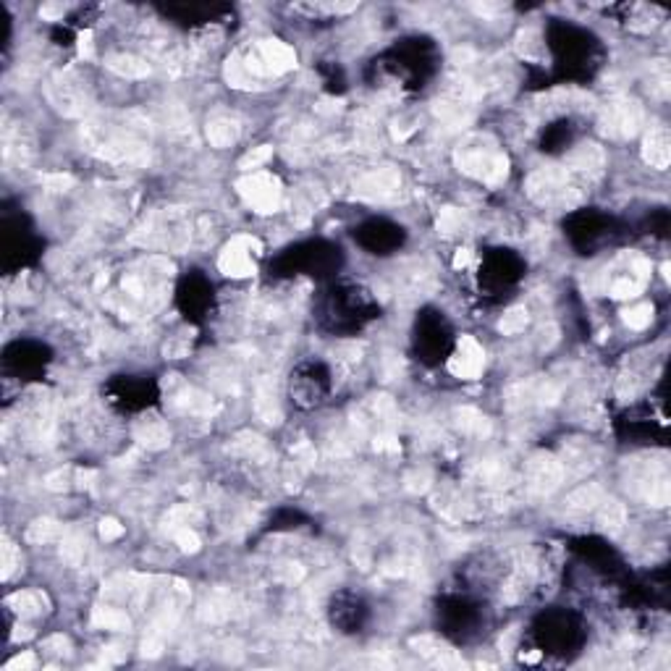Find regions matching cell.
<instances>
[{
  "label": "cell",
  "mask_w": 671,
  "mask_h": 671,
  "mask_svg": "<svg viewBox=\"0 0 671 671\" xmlns=\"http://www.w3.org/2000/svg\"><path fill=\"white\" fill-rule=\"evenodd\" d=\"M137 438L150 449H163L168 443V428L160 420H147L137 428Z\"/></svg>",
  "instance_id": "12"
},
{
  "label": "cell",
  "mask_w": 671,
  "mask_h": 671,
  "mask_svg": "<svg viewBox=\"0 0 671 671\" xmlns=\"http://www.w3.org/2000/svg\"><path fill=\"white\" fill-rule=\"evenodd\" d=\"M598 522H600V527H603V530H608V533H619V530L624 527V522H627L624 506L619 504V501H600Z\"/></svg>",
  "instance_id": "9"
},
{
  "label": "cell",
  "mask_w": 671,
  "mask_h": 671,
  "mask_svg": "<svg viewBox=\"0 0 671 671\" xmlns=\"http://www.w3.org/2000/svg\"><path fill=\"white\" fill-rule=\"evenodd\" d=\"M95 624L105 629H129V616L119 608H97L95 611Z\"/></svg>",
  "instance_id": "14"
},
{
  "label": "cell",
  "mask_w": 671,
  "mask_h": 671,
  "mask_svg": "<svg viewBox=\"0 0 671 671\" xmlns=\"http://www.w3.org/2000/svg\"><path fill=\"white\" fill-rule=\"evenodd\" d=\"M16 548L11 545V543H6L3 545V577H11V572H13V567H16Z\"/></svg>",
  "instance_id": "23"
},
{
  "label": "cell",
  "mask_w": 671,
  "mask_h": 671,
  "mask_svg": "<svg viewBox=\"0 0 671 671\" xmlns=\"http://www.w3.org/2000/svg\"><path fill=\"white\" fill-rule=\"evenodd\" d=\"M47 184H50V189H68L74 181H71V176L56 174V176H47Z\"/></svg>",
  "instance_id": "25"
},
{
  "label": "cell",
  "mask_w": 671,
  "mask_h": 671,
  "mask_svg": "<svg viewBox=\"0 0 671 671\" xmlns=\"http://www.w3.org/2000/svg\"><path fill=\"white\" fill-rule=\"evenodd\" d=\"M79 53H82L84 58H92V35H90V32H84L82 37H79Z\"/></svg>",
  "instance_id": "26"
},
{
  "label": "cell",
  "mask_w": 671,
  "mask_h": 671,
  "mask_svg": "<svg viewBox=\"0 0 671 671\" xmlns=\"http://www.w3.org/2000/svg\"><path fill=\"white\" fill-rule=\"evenodd\" d=\"M643 155H645V160H648L653 168H658V171H663V168L669 166V160H671L669 131H666V129H653L651 134L645 137Z\"/></svg>",
  "instance_id": "7"
},
{
  "label": "cell",
  "mask_w": 671,
  "mask_h": 671,
  "mask_svg": "<svg viewBox=\"0 0 671 671\" xmlns=\"http://www.w3.org/2000/svg\"><path fill=\"white\" fill-rule=\"evenodd\" d=\"M459 229H461V212L454 210V207L441 210V215H438V231L446 234V236H451V234H457Z\"/></svg>",
  "instance_id": "20"
},
{
  "label": "cell",
  "mask_w": 671,
  "mask_h": 671,
  "mask_svg": "<svg viewBox=\"0 0 671 671\" xmlns=\"http://www.w3.org/2000/svg\"><path fill=\"white\" fill-rule=\"evenodd\" d=\"M260 244L249 236H239L234 239L229 247L223 249L221 255V270L226 276L234 278H244L255 270V262H252V255H258Z\"/></svg>",
  "instance_id": "4"
},
{
  "label": "cell",
  "mask_w": 671,
  "mask_h": 671,
  "mask_svg": "<svg viewBox=\"0 0 671 671\" xmlns=\"http://www.w3.org/2000/svg\"><path fill=\"white\" fill-rule=\"evenodd\" d=\"M100 535H102V540H116V538L123 535V524H119L116 519H102Z\"/></svg>",
  "instance_id": "22"
},
{
  "label": "cell",
  "mask_w": 671,
  "mask_h": 671,
  "mask_svg": "<svg viewBox=\"0 0 671 671\" xmlns=\"http://www.w3.org/2000/svg\"><path fill=\"white\" fill-rule=\"evenodd\" d=\"M176 543L181 545V551H197L200 548V538H197V533L194 530H189V527H179L176 530Z\"/></svg>",
  "instance_id": "21"
},
{
  "label": "cell",
  "mask_w": 671,
  "mask_h": 671,
  "mask_svg": "<svg viewBox=\"0 0 671 671\" xmlns=\"http://www.w3.org/2000/svg\"><path fill=\"white\" fill-rule=\"evenodd\" d=\"M239 192L260 212H273L278 207V200H281L278 181L267 174H252L249 179H244L239 184Z\"/></svg>",
  "instance_id": "2"
},
{
  "label": "cell",
  "mask_w": 671,
  "mask_h": 671,
  "mask_svg": "<svg viewBox=\"0 0 671 671\" xmlns=\"http://www.w3.org/2000/svg\"><path fill=\"white\" fill-rule=\"evenodd\" d=\"M483 362H485V357H483L480 344L472 339V336H464V339L459 341V346H457V354L451 357L449 368L457 377L475 380V377L480 375V370H483Z\"/></svg>",
  "instance_id": "5"
},
{
  "label": "cell",
  "mask_w": 671,
  "mask_h": 671,
  "mask_svg": "<svg viewBox=\"0 0 671 671\" xmlns=\"http://www.w3.org/2000/svg\"><path fill=\"white\" fill-rule=\"evenodd\" d=\"M459 428L467 433H475V435H483L488 433V423L483 414H478L475 409H461L459 412Z\"/></svg>",
  "instance_id": "18"
},
{
  "label": "cell",
  "mask_w": 671,
  "mask_h": 671,
  "mask_svg": "<svg viewBox=\"0 0 671 671\" xmlns=\"http://www.w3.org/2000/svg\"><path fill=\"white\" fill-rule=\"evenodd\" d=\"M467 262H469V252H467V249H461L459 255H457V260H454V265H457V267H464Z\"/></svg>",
  "instance_id": "27"
},
{
  "label": "cell",
  "mask_w": 671,
  "mask_h": 671,
  "mask_svg": "<svg viewBox=\"0 0 671 671\" xmlns=\"http://www.w3.org/2000/svg\"><path fill=\"white\" fill-rule=\"evenodd\" d=\"M524 325H527V310H522V307H514V310H509V313H506L504 318H501V322H498L501 333H506V336L524 331Z\"/></svg>",
  "instance_id": "16"
},
{
  "label": "cell",
  "mask_w": 671,
  "mask_h": 671,
  "mask_svg": "<svg viewBox=\"0 0 671 671\" xmlns=\"http://www.w3.org/2000/svg\"><path fill=\"white\" fill-rule=\"evenodd\" d=\"M459 163L467 174L478 176V179H483L488 184H498L506 176V160L488 147H472V145H467V147L459 152Z\"/></svg>",
  "instance_id": "1"
},
{
  "label": "cell",
  "mask_w": 671,
  "mask_h": 671,
  "mask_svg": "<svg viewBox=\"0 0 671 671\" xmlns=\"http://www.w3.org/2000/svg\"><path fill=\"white\" fill-rule=\"evenodd\" d=\"M640 123H643V111H640V105L634 100L614 102V105H608L606 116H603L606 134H611L616 139L632 137Z\"/></svg>",
  "instance_id": "3"
},
{
  "label": "cell",
  "mask_w": 671,
  "mask_h": 671,
  "mask_svg": "<svg viewBox=\"0 0 671 671\" xmlns=\"http://www.w3.org/2000/svg\"><path fill=\"white\" fill-rule=\"evenodd\" d=\"M108 68L121 76H129V79H139V76L150 74V66L134 56H111L108 58Z\"/></svg>",
  "instance_id": "10"
},
{
  "label": "cell",
  "mask_w": 671,
  "mask_h": 671,
  "mask_svg": "<svg viewBox=\"0 0 671 671\" xmlns=\"http://www.w3.org/2000/svg\"><path fill=\"white\" fill-rule=\"evenodd\" d=\"M40 13H42V19H58V16H64L66 13V6H61V3H47V6H42L40 8Z\"/></svg>",
  "instance_id": "24"
},
{
  "label": "cell",
  "mask_w": 671,
  "mask_h": 671,
  "mask_svg": "<svg viewBox=\"0 0 671 671\" xmlns=\"http://www.w3.org/2000/svg\"><path fill=\"white\" fill-rule=\"evenodd\" d=\"M362 189H368L370 194H377V197H388L399 189V176L394 171H377V174H370L365 181H362Z\"/></svg>",
  "instance_id": "11"
},
{
  "label": "cell",
  "mask_w": 671,
  "mask_h": 671,
  "mask_svg": "<svg viewBox=\"0 0 671 671\" xmlns=\"http://www.w3.org/2000/svg\"><path fill=\"white\" fill-rule=\"evenodd\" d=\"M58 535V524L53 519H37V522L29 527L27 540L32 543H42V540H53Z\"/></svg>",
  "instance_id": "17"
},
{
  "label": "cell",
  "mask_w": 671,
  "mask_h": 671,
  "mask_svg": "<svg viewBox=\"0 0 671 671\" xmlns=\"http://www.w3.org/2000/svg\"><path fill=\"white\" fill-rule=\"evenodd\" d=\"M561 475H564V469H561L559 461L551 459V457H538V459H533L530 467H527V483H530V488H533L535 493H548V490H553V488L561 483Z\"/></svg>",
  "instance_id": "6"
},
{
  "label": "cell",
  "mask_w": 671,
  "mask_h": 671,
  "mask_svg": "<svg viewBox=\"0 0 671 671\" xmlns=\"http://www.w3.org/2000/svg\"><path fill=\"white\" fill-rule=\"evenodd\" d=\"M239 137V129H236V121L231 119H212L207 123V142L212 147H231L234 142Z\"/></svg>",
  "instance_id": "8"
},
{
  "label": "cell",
  "mask_w": 671,
  "mask_h": 671,
  "mask_svg": "<svg viewBox=\"0 0 671 671\" xmlns=\"http://www.w3.org/2000/svg\"><path fill=\"white\" fill-rule=\"evenodd\" d=\"M270 155H273V150L267 147V145L249 150L247 155H244V157L239 160V168H244V171H255V168L265 166L267 160H270Z\"/></svg>",
  "instance_id": "19"
},
{
  "label": "cell",
  "mask_w": 671,
  "mask_h": 671,
  "mask_svg": "<svg viewBox=\"0 0 671 671\" xmlns=\"http://www.w3.org/2000/svg\"><path fill=\"white\" fill-rule=\"evenodd\" d=\"M603 501V490L598 485H582L577 488L574 493L569 496V506L572 509H582V512H588V509H596L598 504Z\"/></svg>",
  "instance_id": "13"
},
{
  "label": "cell",
  "mask_w": 671,
  "mask_h": 671,
  "mask_svg": "<svg viewBox=\"0 0 671 671\" xmlns=\"http://www.w3.org/2000/svg\"><path fill=\"white\" fill-rule=\"evenodd\" d=\"M653 320V307L651 304H637V307H629V310H624V322L629 325V328H634V331H643V328H648Z\"/></svg>",
  "instance_id": "15"
}]
</instances>
